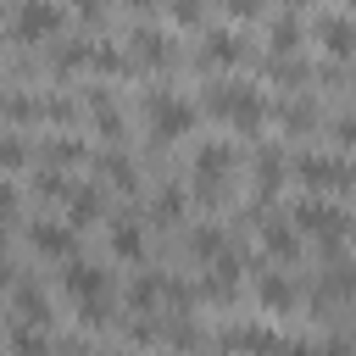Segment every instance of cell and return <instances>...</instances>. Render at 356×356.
<instances>
[{
    "instance_id": "cell-1",
    "label": "cell",
    "mask_w": 356,
    "mask_h": 356,
    "mask_svg": "<svg viewBox=\"0 0 356 356\" xmlns=\"http://www.w3.org/2000/svg\"><path fill=\"white\" fill-rule=\"evenodd\" d=\"M200 111L222 117L234 134H261V128H267V117H273L267 95H261V89H250V83H234V78H211V83H206V95H200Z\"/></svg>"
},
{
    "instance_id": "cell-2",
    "label": "cell",
    "mask_w": 356,
    "mask_h": 356,
    "mask_svg": "<svg viewBox=\"0 0 356 356\" xmlns=\"http://www.w3.org/2000/svg\"><path fill=\"white\" fill-rule=\"evenodd\" d=\"M145 122H150V134H156L161 145H172V139L195 134V122H200V106L178 100L172 89H150V95H145Z\"/></svg>"
},
{
    "instance_id": "cell-3",
    "label": "cell",
    "mask_w": 356,
    "mask_h": 356,
    "mask_svg": "<svg viewBox=\"0 0 356 356\" xmlns=\"http://www.w3.org/2000/svg\"><path fill=\"white\" fill-rule=\"evenodd\" d=\"M289 222H295V234H312V239H323L328 250H345V234H350V211L345 206H328V200H300L295 211H289Z\"/></svg>"
},
{
    "instance_id": "cell-4",
    "label": "cell",
    "mask_w": 356,
    "mask_h": 356,
    "mask_svg": "<svg viewBox=\"0 0 356 356\" xmlns=\"http://www.w3.org/2000/svg\"><path fill=\"white\" fill-rule=\"evenodd\" d=\"M61 284H67V295L78 300V317L83 323H100L106 317V295H111V278H106V267H89V261H67V273H61Z\"/></svg>"
},
{
    "instance_id": "cell-5",
    "label": "cell",
    "mask_w": 356,
    "mask_h": 356,
    "mask_svg": "<svg viewBox=\"0 0 356 356\" xmlns=\"http://www.w3.org/2000/svg\"><path fill=\"white\" fill-rule=\"evenodd\" d=\"M295 178L312 189V195H345L350 189V161L345 156H328V150H312L295 161Z\"/></svg>"
},
{
    "instance_id": "cell-6",
    "label": "cell",
    "mask_w": 356,
    "mask_h": 356,
    "mask_svg": "<svg viewBox=\"0 0 356 356\" xmlns=\"http://www.w3.org/2000/svg\"><path fill=\"white\" fill-rule=\"evenodd\" d=\"M56 33H61V6H50V0H22L11 11V39L17 44H56Z\"/></svg>"
},
{
    "instance_id": "cell-7",
    "label": "cell",
    "mask_w": 356,
    "mask_h": 356,
    "mask_svg": "<svg viewBox=\"0 0 356 356\" xmlns=\"http://www.w3.org/2000/svg\"><path fill=\"white\" fill-rule=\"evenodd\" d=\"M228 172H234V150L222 139H206L195 145V195L200 200H217L228 189Z\"/></svg>"
},
{
    "instance_id": "cell-8",
    "label": "cell",
    "mask_w": 356,
    "mask_h": 356,
    "mask_svg": "<svg viewBox=\"0 0 356 356\" xmlns=\"http://www.w3.org/2000/svg\"><path fill=\"white\" fill-rule=\"evenodd\" d=\"M128 61H134V67H156V72H161V67H172V61H178V50H172V39H167L161 28H134V33H128Z\"/></svg>"
},
{
    "instance_id": "cell-9",
    "label": "cell",
    "mask_w": 356,
    "mask_h": 356,
    "mask_svg": "<svg viewBox=\"0 0 356 356\" xmlns=\"http://www.w3.org/2000/svg\"><path fill=\"white\" fill-rule=\"evenodd\" d=\"M33 250L39 256H50V261H72L78 256V228L72 222H33Z\"/></svg>"
},
{
    "instance_id": "cell-10",
    "label": "cell",
    "mask_w": 356,
    "mask_h": 356,
    "mask_svg": "<svg viewBox=\"0 0 356 356\" xmlns=\"http://www.w3.org/2000/svg\"><path fill=\"white\" fill-rule=\"evenodd\" d=\"M312 28H317V39H323V50H328L334 61H345V56L356 50V28H350V17H345V11H323Z\"/></svg>"
},
{
    "instance_id": "cell-11",
    "label": "cell",
    "mask_w": 356,
    "mask_h": 356,
    "mask_svg": "<svg viewBox=\"0 0 356 356\" xmlns=\"http://www.w3.org/2000/svg\"><path fill=\"white\" fill-rule=\"evenodd\" d=\"M39 167H56V172H72V167H89V145L72 139V134H50L44 150H39Z\"/></svg>"
},
{
    "instance_id": "cell-12",
    "label": "cell",
    "mask_w": 356,
    "mask_h": 356,
    "mask_svg": "<svg viewBox=\"0 0 356 356\" xmlns=\"http://www.w3.org/2000/svg\"><path fill=\"white\" fill-rule=\"evenodd\" d=\"M89 167H95L111 189H122V195H134V189H139V167H134L122 150H95V156H89Z\"/></svg>"
},
{
    "instance_id": "cell-13",
    "label": "cell",
    "mask_w": 356,
    "mask_h": 356,
    "mask_svg": "<svg viewBox=\"0 0 356 356\" xmlns=\"http://www.w3.org/2000/svg\"><path fill=\"white\" fill-rule=\"evenodd\" d=\"M83 111H89V122H95V134H100V139H122V111H117L111 89H89Z\"/></svg>"
},
{
    "instance_id": "cell-14",
    "label": "cell",
    "mask_w": 356,
    "mask_h": 356,
    "mask_svg": "<svg viewBox=\"0 0 356 356\" xmlns=\"http://www.w3.org/2000/svg\"><path fill=\"white\" fill-rule=\"evenodd\" d=\"M61 200H67V222H72V228H89V222L106 211V195H100V189H89V184H67V195H61Z\"/></svg>"
},
{
    "instance_id": "cell-15",
    "label": "cell",
    "mask_w": 356,
    "mask_h": 356,
    "mask_svg": "<svg viewBox=\"0 0 356 356\" xmlns=\"http://www.w3.org/2000/svg\"><path fill=\"white\" fill-rule=\"evenodd\" d=\"M261 245H267V256H278V261H300V234H295V222H284V217H261Z\"/></svg>"
},
{
    "instance_id": "cell-16",
    "label": "cell",
    "mask_w": 356,
    "mask_h": 356,
    "mask_svg": "<svg viewBox=\"0 0 356 356\" xmlns=\"http://www.w3.org/2000/svg\"><path fill=\"white\" fill-rule=\"evenodd\" d=\"M256 300H261L267 312H295V284L261 261V273H256Z\"/></svg>"
},
{
    "instance_id": "cell-17",
    "label": "cell",
    "mask_w": 356,
    "mask_h": 356,
    "mask_svg": "<svg viewBox=\"0 0 356 356\" xmlns=\"http://www.w3.org/2000/svg\"><path fill=\"white\" fill-rule=\"evenodd\" d=\"M267 44H273V56H295V50L306 44V22H300V11L273 17V22H267Z\"/></svg>"
},
{
    "instance_id": "cell-18",
    "label": "cell",
    "mask_w": 356,
    "mask_h": 356,
    "mask_svg": "<svg viewBox=\"0 0 356 356\" xmlns=\"http://www.w3.org/2000/svg\"><path fill=\"white\" fill-rule=\"evenodd\" d=\"M200 67H234V61H245V39L239 33H206V44H200V56H195Z\"/></svg>"
},
{
    "instance_id": "cell-19",
    "label": "cell",
    "mask_w": 356,
    "mask_h": 356,
    "mask_svg": "<svg viewBox=\"0 0 356 356\" xmlns=\"http://www.w3.org/2000/svg\"><path fill=\"white\" fill-rule=\"evenodd\" d=\"M11 312H17L22 323H50V300H44V289H39L33 278H17V289H11Z\"/></svg>"
},
{
    "instance_id": "cell-20",
    "label": "cell",
    "mask_w": 356,
    "mask_h": 356,
    "mask_svg": "<svg viewBox=\"0 0 356 356\" xmlns=\"http://www.w3.org/2000/svg\"><path fill=\"white\" fill-rule=\"evenodd\" d=\"M261 78L278 83V89H300V83H312V67L295 61V56H267V61H261Z\"/></svg>"
},
{
    "instance_id": "cell-21",
    "label": "cell",
    "mask_w": 356,
    "mask_h": 356,
    "mask_svg": "<svg viewBox=\"0 0 356 356\" xmlns=\"http://www.w3.org/2000/svg\"><path fill=\"white\" fill-rule=\"evenodd\" d=\"M228 250H234V239H228L222 228H211V222L189 228V256H195V261H206V267H211V261H217V256H228Z\"/></svg>"
},
{
    "instance_id": "cell-22",
    "label": "cell",
    "mask_w": 356,
    "mask_h": 356,
    "mask_svg": "<svg viewBox=\"0 0 356 356\" xmlns=\"http://www.w3.org/2000/svg\"><path fill=\"white\" fill-rule=\"evenodd\" d=\"M111 256H117V261H139V256H145V234H139L134 217H117V222H111Z\"/></svg>"
},
{
    "instance_id": "cell-23",
    "label": "cell",
    "mask_w": 356,
    "mask_h": 356,
    "mask_svg": "<svg viewBox=\"0 0 356 356\" xmlns=\"http://www.w3.org/2000/svg\"><path fill=\"white\" fill-rule=\"evenodd\" d=\"M89 44H95V39H61V50L50 56L56 78H72V72H83V67H89Z\"/></svg>"
},
{
    "instance_id": "cell-24",
    "label": "cell",
    "mask_w": 356,
    "mask_h": 356,
    "mask_svg": "<svg viewBox=\"0 0 356 356\" xmlns=\"http://www.w3.org/2000/svg\"><path fill=\"white\" fill-rule=\"evenodd\" d=\"M278 184H284V150H261V156H256V195L273 200Z\"/></svg>"
},
{
    "instance_id": "cell-25",
    "label": "cell",
    "mask_w": 356,
    "mask_h": 356,
    "mask_svg": "<svg viewBox=\"0 0 356 356\" xmlns=\"http://www.w3.org/2000/svg\"><path fill=\"white\" fill-rule=\"evenodd\" d=\"M0 117H6V122H17V128L44 122V117H39V95H0Z\"/></svg>"
},
{
    "instance_id": "cell-26",
    "label": "cell",
    "mask_w": 356,
    "mask_h": 356,
    "mask_svg": "<svg viewBox=\"0 0 356 356\" xmlns=\"http://www.w3.org/2000/svg\"><path fill=\"white\" fill-rule=\"evenodd\" d=\"M39 117L56 122V128H72V122H78V100H67V95H39Z\"/></svg>"
},
{
    "instance_id": "cell-27",
    "label": "cell",
    "mask_w": 356,
    "mask_h": 356,
    "mask_svg": "<svg viewBox=\"0 0 356 356\" xmlns=\"http://www.w3.org/2000/svg\"><path fill=\"white\" fill-rule=\"evenodd\" d=\"M278 122H284L289 134H312V128H317V106H306V100H289V106H278Z\"/></svg>"
},
{
    "instance_id": "cell-28",
    "label": "cell",
    "mask_w": 356,
    "mask_h": 356,
    "mask_svg": "<svg viewBox=\"0 0 356 356\" xmlns=\"http://www.w3.org/2000/svg\"><path fill=\"white\" fill-rule=\"evenodd\" d=\"M33 161V150L22 145V134H0V172H22Z\"/></svg>"
},
{
    "instance_id": "cell-29",
    "label": "cell",
    "mask_w": 356,
    "mask_h": 356,
    "mask_svg": "<svg viewBox=\"0 0 356 356\" xmlns=\"http://www.w3.org/2000/svg\"><path fill=\"white\" fill-rule=\"evenodd\" d=\"M222 345H245V350H267V345H284L273 328H228Z\"/></svg>"
},
{
    "instance_id": "cell-30",
    "label": "cell",
    "mask_w": 356,
    "mask_h": 356,
    "mask_svg": "<svg viewBox=\"0 0 356 356\" xmlns=\"http://www.w3.org/2000/svg\"><path fill=\"white\" fill-rule=\"evenodd\" d=\"M184 206H189V195H184L178 184H167V189L156 195V222H178V217H184Z\"/></svg>"
},
{
    "instance_id": "cell-31",
    "label": "cell",
    "mask_w": 356,
    "mask_h": 356,
    "mask_svg": "<svg viewBox=\"0 0 356 356\" xmlns=\"http://www.w3.org/2000/svg\"><path fill=\"white\" fill-rule=\"evenodd\" d=\"M33 195H39V200H61V195H67V172H56V167H39V178H33Z\"/></svg>"
},
{
    "instance_id": "cell-32",
    "label": "cell",
    "mask_w": 356,
    "mask_h": 356,
    "mask_svg": "<svg viewBox=\"0 0 356 356\" xmlns=\"http://www.w3.org/2000/svg\"><path fill=\"white\" fill-rule=\"evenodd\" d=\"M167 17H172L178 28H195V22L206 17V0H167Z\"/></svg>"
},
{
    "instance_id": "cell-33",
    "label": "cell",
    "mask_w": 356,
    "mask_h": 356,
    "mask_svg": "<svg viewBox=\"0 0 356 356\" xmlns=\"http://www.w3.org/2000/svg\"><path fill=\"white\" fill-rule=\"evenodd\" d=\"M228 17H239V22H250V17H261L267 11V0H217Z\"/></svg>"
},
{
    "instance_id": "cell-34",
    "label": "cell",
    "mask_w": 356,
    "mask_h": 356,
    "mask_svg": "<svg viewBox=\"0 0 356 356\" xmlns=\"http://www.w3.org/2000/svg\"><path fill=\"white\" fill-rule=\"evenodd\" d=\"M11 217H17V195H11V184L0 178V245H6V228H11Z\"/></svg>"
},
{
    "instance_id": "cell-35",
    "label": "cell",
    "mask_w": 356,
    "mask_h": 356,
    "mask_svg": "<svg viewBox=\"0 0 356 356\" xmlns=\"http://www.w3.org/2000/svg\"><path fill=\"white\" fill-rule=\"evenodd\" d=\"M11 345L33 350V345H44V328H11Z\"/></svg>"
},
{
    "instance_id": "cell-36",
    "label": "cell",
    "mask_w": 356,
    "mask_h": 356,
    "mask_svg": "<svg viewBox=\"0 0 356 356\" xmlns=\"http://www.w3.org/2000/svg\"><path fill=\"white\" fill-rule=\"evenodd\" d=\"M278 6H284V11H306L312 0H278Z\"/></svg>"
},
{
    "instance_id": "cell-37",
    "label": "cell",
    "mask_w": 356,
    "mask_h": 356,
    "mask_svg": "<svg viewBox=\"0 0 356 356\" xmlns=\"http://www.w3.org/2000/svg\"><path fill=\"white\" fill-rule=\"evenodd\" d=\"M128 6H134V11H150V6H156V0H128Z\"/></svg>"
},
{
    "instance_id": "cell-38",
    "label": "cell",
    "mask_w": 356,
    "mask_h": 356,
    "mask_svg": "<svg viewBox=\"0 0 356 356\" xmlns=\"http://www.w3.org/2000/svg\"><path fill=\"white\" fill-rule=\"evenodd\" d=\"M6 278H11V261H6V256H0V284H6Z\"/></svg>"
}]
</instances>
